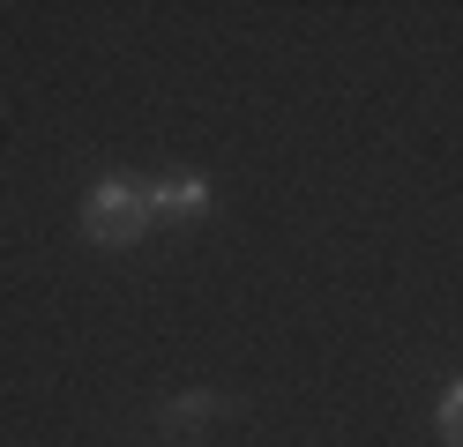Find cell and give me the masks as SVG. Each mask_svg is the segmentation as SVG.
<instances>
[{"instance_id":"cell-1","label":"cell","mask_w":463,"mask_h":447,"mask_svg":"<svg viewBox=\"0 0 463 447\" xmlns=\"http://www.w3.org/2000/svg\"><path fill=\"white\" fill-rule=\"evenodd\" d=\"M82 231H90L98 247H135V238L150 231V194H142L135 179H98L90 201H82Z\"/></svg>"},{"instance_id":"cell-2","label":"cell","mask_w":463,"mask_h":447,"mask_svg":"<svg viewBox=\"0 0 463 447\" xmlns=\"http://www.w3.org/2000/svg\"><path fill=\"white\" fill-rule=\"evenodd\" d=\"M142 194H150V217H202V209H210V179H202V172H165V179H150V187H142Z\"/></svg>"},{"instance_id":"cell-3","label":"cell","mask_w":463,"mask_h":447,"mask_svg":"<svg viewBox=\"0 0 463 447\" xmlns=\"http://www.w3.org/2000/svg\"><path fill=\"white\" fill-rule=\"evenodd\" d=\"M441 440L463 447V380H449V396H441Z\"/></svg>"}]
</instances>
